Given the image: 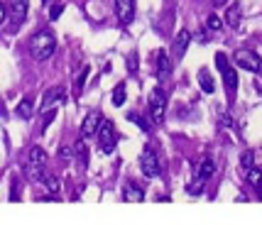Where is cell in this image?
Instances as JSON below:
<instances>
[{
    "instance_id": "8992f818",
    "label": "cell",
    "mask_w": 262,
    "mask_h": 225,
    "mask_svg": "<svg viewBox=\"0 0 262 225\" xmlns=\"http://www.w3.org/2000/svg\"><path fill=\"white\" fill-rule=\"evenodd\" d=\"M96 135H98V142H101V152L111 154L115 147V140H118V137H115V125L111 123V120H103Z\"/></svg>"
},
{
    "instance_id": "6da1fadb",
    "label": "cell",
    "mask_w": 262,
    "mask_h": 225,
    "mask_svg": "<svg viewBox=\"0 0 262 225\" xmlns=\"http://www.w3.org/2000/svg\"><path fill=\"white\" fill-rule=\"evenodd\" d=\"M54 49H57V39H54V34L49 30H39L30 39V52H32V56L37 61H47L49 56L54 54Z\"/></svg>"
},
{
    "instance_id": "7402d4cb",
    "label": "cell",
    "mask_w": 262,
    "mask_h": 225,
    "mask_svg": "<svg viewBox=\"0 0 262 225\" xmlns=\"http://www.w3.org/2000/svg\"><path fill=\"white\" fill-rule=\"evenodd\" d=\"M127 120L130 123H135L140 130H145V132H149V123L142 118V115H137V112H127Z\"/></svg>"
},
{
    "instance_id": "ffe728a7",
    "label": "cell",
    "mask_w": 262,
    "mask_h": 225,
    "mask_svg": "<svg viewBox=\"0 0 262 225\" xmlns=\"http://www.w3.org/2000/svg\"><path fill=\"white\" fill-rule=\"evenodd\" d=\"M86 79H89V66H81L79 69V76H76V81H74V93L79 96L81 91H83V83H86Z\"/></svg>"
},
{
    "instance_id": "83f0119b",
    "label": "cell",
    "mask_w": 262,
    "mask_h": 225,
    "mask_svg": "<svg viewBox=\"0 0 262 225\" xmlns=\"http://www.w3.org/2000/svg\"><path fill=\"white\" fill-rule=\"evenodd\" d=\"M206 32H208V30L204 27V30H201V32H196L191 39H196V42H206V39H208V34H206Z\"/></svg>"
},
{
    "instance_id": "5bb4252c",
    "label": "cell",
    "mask_w": 262,
    "mask_h": 225,
    "mask_svg": "<svg viewBox=\"0 0 262 225\" xmlns=\"http://www.w3.org/2000/svg\"><path fill=\"white\" fill-rule=\"evenodd\" d=\"M213 171H216V164H213V159L206 157L201 164H199V169H196V179L201 181H208L211 176H213Z\"/></svg>"
},
{
    "instance_id": "d6986e66",
    "label": "cell",
    "mask_w": 262,
    "mask_h": 225,
    "mask_svg": "<svg viewBox=\"0 0 262 225\" xmlns=\"http://www.w3.org/2000/svg\"><path fill=\"white\" fill-rule=\"evenodd\" d=\"M42 184H45V189L49 193H59V189H61V181H59L57 176H52V174H45V176H42Z\"/></svg>"
},
{
    "instance_id": "f1b7e54d",
    "label": "cell",
    "mask_w": 262,
    "mask_h": 225,
    "mask_svg": "<svg viewBox=\"0 0 262 225\" xmlns=\"http://www.w3.org/2000/svg\"><path fill=\"white\" fill-rule=\"evenodd\" d=\"M5 17H8V8H5V5L0 3V25L5 22Z\"/></svg>"
},
{
    "instance_id": "3957f363",
    "label": "cell",
    "mask_w": 262,
    "mask_h": 225,
    "mask_svg": "<svg viewBox=\"0 0 262 225\" xmlns=\"http://www.w3.org/2000/svg\"><path fill=\"white\" fill-rule=\"evenodd\" d=\"M140 169H142V174H145L147 179H157V176L162 174L160 157H157V152H155L149 145L145 147L142 154H140Z\"/></svg>"
},
{
    "instance_id": "4fadbf2b",
    "label": "cell",
    "mask_w": 262,
    "mask_h": 225,
    "mask_svg": "<svg viewBox=\"0 0 262 225\" xmlns=\"http://www.w3.org/2000/svg\"><path fill=\"white\" fill-rule=\"evenodd\" d=\"M171 74V61H169V54H167V49H160L157 52V76L162 81L167 79Z\"/></svg>"
},
{
    "instance_id": "f546056e",
    "label": "cell",
    "mask_w": 262,
    "mask_h": 225,
    "mask_svg": "<svg viewBox=\"0 0 262 225\" xmlns=\"http://www.w3.org/2000/svg\"><path fill=\"white\" fill-rule=\"evenodd\" d=\"M226 3H228V0H213V5H216V8H223Z\"/></svg>"
},
{
    "instance_id": "8fae6325",
    "label": "cell",
    "mask_w": 262,
    "mask_h": 225,
    "mask_svg": "<svg viewBox=\"0 0 262 225\" xmlns=\"http://www.w3.org/2000/svg\"><path fill=\"white\" fill-rule=\"evenodd\" d=\"M123 201L127 203H142L145 201V191H142V186L135 184V181H127L125 186H123Z\"/></svg>"
},
{
    "instance_id": "7a4b0ae2",
    "label": "cell",
    "mask_w": 262,
    "mask_h": 225,
    "mask_svg": "<svg viewBox=\"0 0 262 225\" xmlns=\"http://www.w3.org/2000/svg\"><path fill=\"white\" fill-rule=\"evenodd\" d=\"M216 64L221 69V76H223V83H226V93H228V101H235V93H238V74L235 69L228 64V56L226 54H216Z\"/></svg>"
},
{
    "instance_id": "9a60e30c",
    "label": "cell",
    "mask_w": 262,
    "mask_h": 225,
    "mask_svg": "<svg viewBox=\"0 0 262 225\" xmlns=\"http://www.w3.org/2000/svg\"><path fill=\"white\" fill-rule=\"evenodd\" d=\"M199 86H201L204 93H213V91H216V81H213L208 69H201V71H199Z\"/></svg>"
},
{
    "instance_id": "1f68e13d",
    "label": "cell",
    "mask_w": 262,
    "mask_h": 225,
    "mask_svg": "<svg viewBox=\"0 0 262 225\" xmlns=\"http://www.w3.org/2000/svg\"><path fill=\"white\" fill-rule=\"evenodd\" d=\"M42 3H47V0H42Z\"/></svg>"
},
{
    "instance_id": "277c9868",
    "label": "cell",
    "mask_w": 262,
    "mask_h": 225,
    "mask_svg": "<svg viewBox=\"0 0 262 225\" xmlns=\"http://www.w3.org/2000/svg\"><path fill=\"white\" fill-rule=\"evenodd\" d=\"M233 59H235V64H238L240 69H245V71H252V74H257V76H262V59L252 49H238L235 54H233Z\"/></svg>"
},
{
    "instance_id": "cb8c5ba5",
    "label": "cell",
    "mask_w": 262,
    "mask_h": 225,
    "mask_svg": "<svg viewBox=\"0 0 262 225\" xmlns=\"http://www.w3.org/2000/svg\"><path fill=\"white\" fill-rule=\"evenodd\" d=\"M221 27H223V22H221V17L211 12V15L206 17V30H208V32H216V30H221Z\"/></svg>"
},
{
    "instance_id": "52a82bcc",
    "label": "cell",
    "mask_w": 262,
    "mask_h": 225,
    "mask_svg": "<svg viewBox=\"0 0 262 225\" xmlns=\"http://www.w3.org/2000/svg\"><path fill=\"white\" fill-rule=\"evenodd\" d=\"M115 15H118V22L127 27L135 20V3L133 0H115Z\"/></svg>"
},
{
    "instance_id": "4dcf8cb0",
    "label": "cell",
    "mask_w": 262,
    "mask_h": 225,
    "mask_svg": "<svg viewBox=\"0 0 262 225\" xmlns=\"http://www.w3.org/2000/svg\"><path fill=\"white\" fill-rule=\"evenodd\" d=\"M257 191H260V201H262V186H260V189H257Z\"/></svg>"
},
{
    "instance_id": "484cf974",
    "label": "cell",
    "mask_w": 262,
    "mask_h": 225,
    "mask_svg": "<svg viewBox=\"0 0 262 225\" xmlns=\"http://www.w3.org/2000/svg\"><path fill=\"white\" fill-rule=\"evenodd\" d=\"M61 10H64V5H61V3H57V5H52V10H49V17H52V20H59V15H61Z\"/></svg>"
},
{
    "instance_id": "d4e9b609",
    "label": "cell",
    "mask_w": 262,
    "mask_h": 225,
    "mask_svg": "<svg viewBox=\"0 0 262 225\" xmlns=\"http://www.w3.org/2000/svg\"><path fill=\"white\" fill-rule=\"evenodd\" d=\"M252 162H255V154H252V152H243V157H240V167H243V169H250Z\"/></svg>"
},
{
    "instance_id": "ac0fdd59",
    "label": "cell",
    "mask_w": 262,
    "mask_h": 225,
    "mask_svg": "<svg viewBox=\"0 0 262 225\" xmlns=\"http://www.w3.org/2000/svg\"><path fill=\"white\" fill-rule=\"evenodd\" d=\"M226 22H228L233 30H235V27L240 25V5H238V3L228 8V12H226Z\"/></svg>"
},
{
    "instance_id": "2e32d148",
    "label": "cell",
    "mask_w": 262,
    "mask_h": 225,
    "mask_svg": "<svg viewBox=\"0 0 262 225\" xmlns=\"http://www.w3.org/2000/svg\"><path fill=\"white\" fill-rule=\"evenodd\" d=\"M245 179H248V184H250V186L260 189V186H262V169H257V167L245 169Z\"/></svg>"
},
{
    "instance_id": "4316f807",
    "label": "cell",
    "mask_w": 262,
    "mask_h": 225,
    "mask_svg": "<svg viewBox=\"0 0 262 225\" xmlns=\"http://www.w3.org/2000/svg\"><path fill=\"white\" fill-rule=\"evenodd\" d=\"M10 201H20V184L12 181V193H10Z\"/></svg>"
},
{
    "instance_id": "ba28073f",
    "label": "cell",
    "mask_w": 262,
    "mask_h": 225,
    "mask_svg": "<svg viewBox=\"0 0 262 225\" xmlns=\"http://www.w3.org/2000/svg\"><path fill=\"white\" fill-rule=\"evenodd\" d=\"M103 123V115L98 110L89 112L86 118H83V123H81V137H93L96 132H98V127H101Z\"/></svg>"
},
{
    "instance_id": "9c48e42d",
    "label": "cell",
    "mask_w": 262,
    "mask_h": 225,
    "mask_svg": "<svg viewBox=\"0 0 262 225\" xmlns=\"http://www.w3.org/2000/svg\"><path fill=\"white\" fill-rule=\"evenodd\" d=\"M61 101H64V91L59 88H49L45 93V101H42V108H39V110H42V115H45V112H49V110H57L59 105H61Z\"/></svg>"
},
{
    "instance_id": "603a6c76",
    "label": "cell",
    "mask_w": 262,
    "mask_h": 225,
    "mask_svg": "<svg viewBox=\"0 0 262 225\" xmlns=\"http://www.w3.org/2000/svg\"><path fill=\"white\" fill-rule=\"evenodd\" d=\"M125 103V83H118L113 88V105H123Z\"/></svg>"
},
{
    "instance_id": "e0dca14e",
    "label": "cell",
    "mask_w": 262,
    "mask_h": 225,
    "mask_svg": "<svg viewBox=\"0 0 262 225\" xmlns=\"http://www.w3.org/2000/svg\"><path fill=\"white\" fill-rule=\"evenodd\" d=\"M17 118H23V120H30L34 115V105H32V101L30 98H25V101H20V105H17Z\"/></svg>"
},
{
    "instance_id": "7c38bea8",
    "label": "cell",
    "mask_w": 262,
    "mask_h": 225,
    "mask_svg": "<svg viewBox=\"0 0 262 225\" xmlns=\"http://www.w3.org/2000/svg\"><path fill=\"white\" fill-rule=\"evenodd\" d=\"M189 42H191V32L189 30H182V32L177 34V39H174V59H182L186 54Z\"/></svg>"
},
{
    "instance_id": "5b68a950",
    "label": "cell",
    "mask_w": 262,
    "mask_h": 225,
    "mask_svg": "<svg viewBox=\"0 0 262 225\" xmlns=\"http://www.w3.org/2000/svg\"><path fill=\"white\" fill-rule=\"evenodd\" d=\"M147 105H149L152 120H155V123H162V120H164V112H167V96H164L160 88H155L152 93H149Z\"/></svg>"
},
{
    "instance_id": "30bf717a",
    "label": "cell",
    "mask_w": 262,
    "mask_h": 225,
    "mask_svg": "<svg viewBox=\"0 0 262 225\" xmlns=\"http://www.w3.org/2000/svg\"><path fill=\"white\" fill-rule=\"evenodd\" d=\"M27 10H30V0H10L8 12L12 17V25H23L25 17H27Z\"/></svg>"
},
{
    "instance_id": "44dd1931",
    "label": "cell",
    "mask_w": 262,
    "mask_h": 225,
    "mask_svg": "<svg viewBox=\"0 0 262 225\" xmlns=\"http://www.w3.org/2000/svg\"><path fill=\"white\" fill-rule=\"evenodd\" d=\"M74 152L79 154V162L83 164V167H86V164H89V147L83 145V140H79V142H76V147H74Z\"/></svg>"
}]
</instances>
